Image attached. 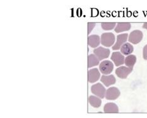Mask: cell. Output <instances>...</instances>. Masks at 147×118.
I'll use <instances>...</instances> for the list:
<instances>
[{"instance_id":"8992f818","label":"cell","mask_w":147,"mask_h":118,"mask_svg":"<svg viewBox=\"0 0 147 118\" xmlns=\"http://www.w3.org/2000/svg\"><path fill=\"white\" fill-rule=\"evenodd\" d=\"M133 67H128L125 66L119 67L116 70V74L119 78L125 79L133 71Z\"/></svg>"},{"instance_id":"277c9868","label":"cell","mask_w":147,"mask_h":118,"mask_svg":"<svg viewBox=\"0 0 147 118\" xmlns=\"http://www.w3.org/2000/svg\"><path fill=\"white\" fill-rule=\"evenodd\" d=\"M143 34L140 30H134L131 32L129 35L128 41L133 44H138L143 39Z\"/></svg>"},{"instance_id":"ffe728a7","label":"cell","mask_w":147,"mask_h":118,"mask_svg":"<svg viewBox=\"0 0 147 118\" xmlns=\"http://www.w3.org/2000/svg\"><path fill=\"white\" fill-rule=\"evenodd\" d=\"M95 26V23H88V34H90Z\"/></svg>"},{"instance_id":"5bb4252c","label":"cell","mask_w":147,"mask_h":118,"mask_svg":"<svg viewBox=\"0 0 147 118\" xmlns=\"http://www.w3.org/2000/svg\"><path fill=\"white\" fill-rule=\"evenodd\" d=\"M104 111L105 113H119V108L113 103H108L104 107Z\"/></svg>"},{"instance_id":"e0dca14e","label":"cell","mask_w":147,"mask_h":118,"mask_svg":"<svg viewBox=\"0 0 147 118\" xmlns=\"http://www.w3.org/2000/svg\"><path fill=\"white\" fill-rule=\"evenodd\" d=\"M88 101L91 106L95 108L99 107L102 104V101L100 98L94 96V95H90L88 98Z\"/></svg>"},{"instance_id":"2e32d148","label":"cell","mask_w":147,"mask_h":118,"mask_svg":"<svg viewBox=\"0 0 147 118\" xmlns=\"http://www.w3.org/2000/svg\"><path fill=\"white\" fill-rule=\"evenodd\" d=\"M100 60L95 54H90L88 56V68L90 69L94 66H97L99 64Z\"/></svg>"},{"instance_id":"9a60e30c","label":"cell","mask_w":147,"mask_h":118,"mask_svg":"<svg viewBox=\"0 0 147 118\" xmlns=\"http://www.w3.org/2000/svg\"><path fill=\"white\" fill-rule=\"evenodd\" d=\"M121 53L124 55H129L133 52L134 47L129 43H125L121 47Z\"/></svg>"},{"instance_id":"52a82bcc","label":"cell","mask_w":147,"mask_h":118,"mask_svg":"<svg viewBox=\"0 0 147 118\" xmlns=\"http://www.w3.org/2000/svg\"><path fill=\"white\" fill-rule=\"evenodd\" d=\"M121 93L117 87H111L106 90L105 98L107 100H115L119 97Z\"/></svg>"},{"instance_id":"9c48e42d","label":"cell","mask_w":147,"mask_h":118,"mask_svg":"<svg viewBox=\"0 0 147 118\" xmlns=\"http://www.w3.org/2000/svg\"><path fill=\"white\" fill-rule=\"evenodd\" d=\"M111 59L114 62V64L117 67H119L124 63L125 58L123 55L119 52H114L112 53Z\"/></svg>"},{"instance_id":"7c38bea8","label":"cell","mask_w":147,"mask_h":118,"mask_svg":"<svg viewBox=\"0 0 147 118\" xmlns=\"http://www.w3.org/2000/svg\"><path fill=\"white\" fill-rule=\"evenodd\" d=\"M100 43V37L97 35H92L88 37V45L92 48L97 47Z\"/></svg>"},{"instance_id":"4fadbf2b","label":"cell","mask_w":147,"mask_h":118,"mask_svg":"<svg viewBox=\"0 0 147 118\" xmlns=\"http://www.w3.org/2000/svg\"><path fill=\"white\" fill-rule=\"evenodd\" d=\"M100 81L105 85V87H109L110 85H113L116 83V80L113 75H104L101 77Z\"/></svg>"},{"instance_id":"3957f363","label":"cell","mask_w":147,"mask_h":118,"mask_svg":"<svg viewBox=\"0 0 147 118\" xmlns=\"http://www.w3.org/2000/svg\"><path fill=\"white\" fill-rule=\"evenodd\" d=\"M99 69L102 74L104 75L110 74L113 71L114 64L110 60H104L100 63Z\"/></svg>"},{"instance_id":"44dd1931","label":"cell","mask_w":147,"mask_h":118,"mask_svg":"<svg viewBox=\"0 0 147 118\" xmlns=\"http://www.w3.org/2000/svg\"><path fill=\"white\" fill-rule=\"evenodd\" d=\"M143 59L145 60H147V45L144 47L143 50Z\"/></svg>"},{"instance_id":"ba28073f","label":"cell","mask_w":147,"mask_h":118,"mask_svg":"<svg viewBox=\"0 0 147 118\" xmlns=\"http://www.w3.org/2000/svg\"><path fill=\"white\" fill-rule=\"evenodd\" d=\"M127 37H128V34L127 33H123V34L118 35L117 36L116 42L113 46L112 49L113 50H119L121 49V47H122L123 45L126 42V41L127 40Z\"/></svg>"},{"instance_id":"6da1fadb","label":"cell","mask_w":147,"mask_h":118,"mask_svg":"<svg viewBox=\"0 0 147 118\" xmlns=\"http://www.w3.org/2000/svg\"><path fill=\"white\" fill-rule=\"evenodd\" d=\"M115 40H116V37L113 33H104L102 34L100 37V43L103 46L109 47L114 44Z\"/></svg>"},{"instance_id":"7a4b0ae2","label":"cell","mask_w":147,"mask_h":118,"mask_svg":"<svg viewBox=\"0 0 147 118\" xmlns=\"http://www.w3.org/2000/svg\"><path fill=\"white\" fill-rule=\"evenodd\" d=\"M91 92L95 95L100 97V99H103L105 96V92L106 89H105L104 86L101 84L100 83H97L96 84L92 85Z\"/></svg>"},{"instance_id":"d6986e66","label":"cell","mask_w":147,"mask_h":118,"mask_svg":"<svg viewBox=\"0 0 147 118\" xmlns=\"http://www.w3.org/2000/svg\"><path fill=\"white\" fill-rule=\"evenodd\" d=\"M116 24L115 22H103L101 23V27L104 30H112L116 27Z\"/></svg>"},{"instance_id":"ac0fdd59","label":"cell","mask_w":147,"mask_h":118,"mask_svg":"<svg viewBox=\"0 0 147 118\" xmlns=\"http://www.w3.org/2000/svg\"><path fill=\"white\" fill-rule=\"evenodd\" d=\"M136 62V57L134 55H127L124 60V63L126 67H133Z\"/></svg>"},{"instance_id":"30bf717a","label":"cell","mask_w":147,"mask_h":118,"mask_svg":"<svg viewBox=\"0 0 147 118\" xmlns=\"http://www.w3.org/2000/svg\"><path fill=\"white\" fill-rule=\"evenodd\" d=\"M100 74L97 68L90 69L88 71V81L90 83H94L100 79Z\"/></svg>"},{"instance_id":"7402d4cb","label":"cell","mask_w":147,"mask_h":118,"mask_svg":"<svg viewBox=\"0 0 147 118\" xmlns=\"http://www.w3.org/2000/svg\"><path fill=\"white\" fill-rule=\"evenodd\" d=\"M143 28L147 30V23H144L143 25Z\"/></svg>"},{"instance_id":"8fae6325","label":"cell","mask_w":147,"mask_h":118,"mask_svg":"<svg viewBox=\"0 0 147 118\" xmlns=\"http://www.w3.org/2000/svg\"><path fill=\"white\" fill-rule=\"evenodd\" d=\"M131 27V25L129 22H119L117 23L114 31L116 33H121L123 31H129Z\"/></svg>"},{"instance_id":"5b68a950","label":"cell","mask_w":147,"mask_h":118,"mask_svg":"<svg viewBox=\"0 0 147 118\" xmlns=\"http://www.w3.org/2000/svg\"><path fill=\"white\" fill-rule=\"evenodd\" d=\"M111 51L108 49H105L102 47H99L94 50V53L97 56L99 60L107 59L110 55Z\"/></svg>"}]
</instances>
